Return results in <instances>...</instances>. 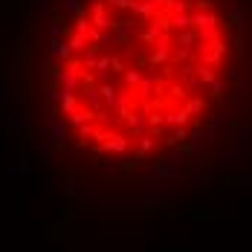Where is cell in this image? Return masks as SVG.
<instances>
[{
	"instance_id": "6da1fadb",
	"label": "cell",
	"mask_w": 252,
	"mask_h": 252,
	"mask_svg": "<svg viewBox=\"0 0 252 252\" xmlns=\"http://www.w3.org/2000/svg\"><path fill=\"white\" fill-rule=\"evenodd\" d=\"M47 47L52 110L73 145L101 162L180 148L244 67L226 0H64Z\"/></svg>"
}]
</instances>
